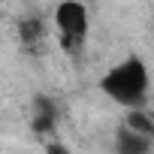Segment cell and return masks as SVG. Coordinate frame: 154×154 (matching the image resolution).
Instances as JSON below:
<instances>
[{
  "mask_svg": "<svg viewBox=\"0 0 154 154\" xmlns=\"http://www.w3.org/2000/svg\"><path fill=\"white\" fill-rule=\"evenodd\" d=\"M15 33H18V39H21L24 48H36V45L45 42L48 24H45L42 18H21V21L15 24Z\"/></svg>",
  "mask_w": 154,
  "mask_h": 154,
  "instance_id": "cell-3",
  "label": "cell"
},
{
  "mask_svg": "<svg viewBox=\"0 0 154 154\" xmlns=\"http://www.w3.org/2000/svg\"><path fill=\"white\" fill-rule=\"evenodd\" d=\"M124 127L133 130V133H139V136L154 139V118H151L145 109H130V112L124 115Z\"/></svg>",
  "mask_w": 154,
  "mask_h": 154,
  "instance_id": "cell-6",
  "label": "cell"
},
{
  "mask_svg": "<svg viewBox=\"0 0 154 154\" xmlns=\"http://www.w3.org/2000/svg\"><path fill=\"white\" fill-rule=\"evenodd\" d=\"M45 154H69V148L60 145V142H48V145H45Z\"/></svg>",
  "mask_w": 154,
  "mask_h": 154,
  "instance_id": "cell-7",
  "label": "cell"
},
{
  "mask_svg": "<svg viewBox=\"0 0 154 154\" xmlns=\"http://www.w3.org/2000/svg\"><path fill=\"white\" fill-rule=\"evenodd\" d=\"M33 130H36L39 136H45V133L54 130V106H51L45 97H39V100L33 103Z\"/></svg>",
  "mask_w": 154,
  "mask_h": 154,
  "instance_id": "cell-5",
  "label": "cell"
},
{
  "mask_svg": "<svg viewBox=\"0 0 154 154\" xmlns=\"http://www.w3.org/2000/svg\"><path fill=\"white\" fill-rule=\"evenodd\" d=\"M151 145H154V139L139 136V133H133V130L121 127V130H118V145H115V154H148V151H151Z\"/></svg>",
  "mask_w": 154,
  "mask_h": 154,
  "instance_id": "cell-4",
  "label": "cell"
},
{
  "mask_svg": "<svg viewBox=\"0 0 154 154\" xmlns=\"http://www.w3.org/2000/svg\"><path fill=\"white\" fill-rule=\"evenodd\" d=\"M54 30L57 42L69 57H79L88 39V6L75 3V0H63L54 6Z\"/></svg>",
  "mask_w": 154,
  "mask_h": 154,
  "instance_id": "cell-2",
  "label": "cell"
},
{
  "mask_svg": "<svg viewBox=\"0 0 154 154\" xmlns=\"http://www.w3.org/2000/svg\"><path fill=\"white\" fill-rule=\"evenodd\" d=\"M148 88H151L148 66H145V60L136 57V54L118 60L112 69L103 72V79H100V91H103L112 103L124 106L127 112L145 106V100H148Z\"/></svg>",
  "mask_w": 154,
  "mask_h": 154,
  "instance_id": "cell-1",
  "label": "cell"
}]
</instances>
